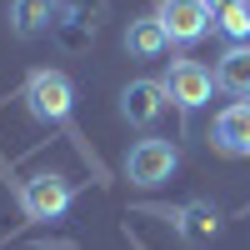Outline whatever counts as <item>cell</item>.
I'll return each instance as SVG.
<instances>
[{"mask_svg":"<svg viewBox=\"0 0 250 250\" xmlns=\"http://www.w3.org/2000/svg\"><path fill=\"white\" fill-rule=\"evenodd\" d=\"M160 85H165V100H170V105H180V110H200L205 100H210V90H215V75L205 70L200 60H175L170 75H165Z\"/></svg>","mask_w":250,"mask_h":250,"instance_id":"obj_5","label":"cell"},{"mask_svg":"<svg viewBox=\"0 0 250 250\" xmlns=\"http://www.w3.org/2000/svg\"><path fill=\"white\" fill-rule=\"evenodd\" d=\"M210 145L220 155H250V105H225L215 115V130H210Z\"/></svg>","mask_w":250,"mask_h":250,"instance_id":"obj_7","label":"cell"},{"mask_svg":"<svg viewBox=\"0 0 250 250\" xmlns=\"http://www.w3.org/2000/svg\"><path fill=\"white\" fill-rule=\"evenodd\" d=\"M175 165H180V150L170 140H135L130 155H125V180L140 185V190H155L175 175Z\"/></svg>","mask_w":250,"mask_h":250,"instance_id":"obj_2","label":"cell"},{"mask_svg":"<svg viewBox=\"0 0 250 250\" xmlns=\"http://www.w3.org/2000/svg\"><path fill=\"white\" fill-rule=\"evenodd\" d=\"M215 85L230 90L235 100H245V105H250V45H230V50L220 55V65H215Z\"/></svg>","mask_w":250,"mask_h":250,"instance_id":"obj_9","label":"cell"},{"mask_svg":"<svg viewBox=\"0 0 250 250\" xmlns=\"http://www.w3.org/2000/svg\"><path fill=\"white\" fill-rule=\"evenodd\" d=\"M210 25L220 35H230V40H250V0H215Z\"/></svg>","mask_w":250,"mask_h":250,"instance_id":"obj_12","label":"cell"},{"mask_svg":"<svg viewBox=\"0 0 250 250\" xmlns=\"http://www.w3.org/2000/svg\"><path fill=\"white\" fill-rule=\"evenodd\" d=\"M165 45H170V40H165L155 15H135L130 25H125V50L135 60H155V55H165Z\"/></svg>","mask_w":250,"mask_h":250,"instance_id":"obj_10","label":"cell"},{"mask_svg":"<svg viewBox=\"0 0 250 250\" xmlns=\"http://www.w3.org/2000/svg\"><path fill=\"white\" fill-rule=\"evenodd\" d=\"M155 20L170 45H195V40L210 30V0H160Z\"/></svg>","mask_w":250,"mask_h":250,"instance_id":"obj_3","label":"cell"},{"mask_svg":"<svg viewBox=\"0 0 250 250\" xmlns=\"http://www.w3.org/2000/svg\"><path fill=\"white\" fill-rule=\"evenodd\" d=\"M25 110H30L40 125L70 120V110H75V85H70V75H65V70H35V75L25 80Z\"/></svg>","mask_w":250,"mask_h":250,"instance_id":"obj_1","label":"cell"},{"mask_svg":"<svg viewBox=\"0 0 250 250\" xmlns=\"http://www.w3.org/2000/svg\"><path fill=\"white\" fill-rule=\"evenodd\" d=\"M170 220H175V230H180L185 245H205V240H215V230H220V210H215L210 200H190Z\"/></svg>","mask_w":250,"mask_h":250,"instance_id":"obj_8","label":"cell"},{"mask_svg":"<svg viewBox=\"0 0 250 250\" xmlns=\"http://www.w3.org/2000/svg\"><path fill=\"white\" fill-rule=\"evenodd\" d=\"M165 85L160 80H130V85L120 90V115L130 120V125H155L165 115Z\"/></svg>","mask_w":250,"mask_h":250,"instance_id":"obj_6","label":"cell"},{"mask_svg":"<svg viewBox=\"0 0 250 250\" xmlns=\"http://www.w3.org/2000/svg\"><path fill=\"white\" fill-rule=\"evenodd\" d=\"M50 15H55V0H10V30L20 40H30L50 25Z\"/></svg>","mask_w":250,"mask_h":250,"instance_id":"obj_11","label":"cell"},{"mask_svg":"<svg viewBox=\"0 0 250 250\" xmlns=\"http://www.w3.org/2000/svg\"><path fill=\"white\" fill-rule=\"evenodd\" d=\"M70 200H75V190L65 175H30L20 185V210L30 220H60L70 210Z\"/></svg>","mask_w":250,"mask_h":250,"instance_id":"obj_4","label":"cell"}]
</instances>
